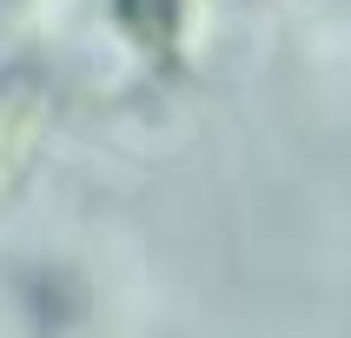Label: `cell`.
I'll list each match as a JSON object with an SVG mask.
<instances>
[{
	"label": "cell",
	"instance_id": "cell-1",
	"mask_svg": "<svg viewBox=\"0 0 351 338\" xmlns=\"http://www.w3.org/2000/svg\"><path fill=\"white\" fill-rule=\"evenodd\" d=\"M40 119H47L40 80L34 73H7V80H0V199L14 193L20 179H27V166H34Z\"/></svg>",
	"mask_w": 351,
	"mask_h": 338
},
{
	"label": "cell",
	"instance_id": "cell-2",
	"mask_svg": "<svg viewBox=\"0 0 351 338\" xmlns=\"http://www.w3.org/2000/svg\"><path fill=\"white\" fill-rule=\"evenodd\" d=\"M20 312L34 318L40 338H60L86 312V305H80V278L60 272V265H27V272H20Z\"/></svg>",
	"mask_w": 351,
	"mask_h": 338
},
{
	"label": "cell",
	"instance_id": "cell-3",
	"mask_svg": "<svg viewBox=\"0 0 351 338\" xmlns=\"http://www.w3.org/2000/svg\"><path fill=\"white\" fill-rule=\"evenodd\" d=\"M113 14H119V27L133 34V47H146L153 60L173 53V40H179V0H113Z\"/></svg>",
	"mask_w": 351,
	"mask_h": 338
}]
</instances>
